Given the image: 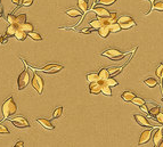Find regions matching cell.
I'll use <instances>...</instances> for the list:
<instances>
[{"instance_id": "1", "label": "cell", "mask_w": 163, "mask_h": 147, "mask_svg": "<svg viewBox=\"0 0 163 147\" xmlns=\"http://www.w3.org/2000/svg\"><path fill=\"white\" fill-rule=\"evenodd\" d=\"M17 111V105H16V103H15L14 98L13 97H9L8 99H6L1 106V113H2V119L4 120H7L8 118L13 114H15Z\"/></svg>"}, {"instance_id": "2", "label": "cell", "mask_w": 163, "mask_h": 147, "mask_svg": "<svg viewBox=\"0 0 163 147\" xmlns=\"http://www.w3.org/2000/svg\"><path fill=\"white\" fill-rule=\"evenodd\" d=\"M29 82H30V72L26 67H24V70L20 75H18L17 79V89L18 90H23L28 87Z\"/></svg>"}, {"instance_id": "3", "label": "cell", "mask_w": 163, "mask_h": 147, "mask_svg": "<svg viewBox=\"0 0 163 147\" xmlns=\"http://www.w3.org/2000/svg\"><path fill=\"white\" fill-rule=\"evenodd\" d=\"M100 55L107 57V58H110V60H122V58H124L127 54L122 53V51L117 50V49L111 48V49L105 50V51H103Z\"/></svg>"}, {"instance_id": "4", "label": "cell", "mask_w": 163, "mask_h": 147, "mask_svg": "<svg viewBox=\"0 0 163 147\" xmlns=\"http://www.w3.org/2000/svg\"><path fill=\"white\" fill-rule=\"evenodd\" d=\"M7 120H9L16 128L23 129V128H30V123L26 120V118L24 116H16V118H8Z\"/></svg>"}, {"instance_id": "5", "label": "cell", "mask_w": 163, "mask_h": 147, "mask_svg": "<svg viewBox=\"0 0 163 147\" xmlns=\"http://www.w3.org/2000/svg\"><path fill=\"white\" fill-rule=\"evenodd\" d=\"M32 87L34 88V90L38 91V94H42L43 91V86H45V82H43V79L40 77L38 73L33 74V79H32Z\"/></svg>"}, {"instance_id": "6", "label": "cell", "mask_w": 163, "mask_h": 147, "mask_svg": "<svg viewBox=\"0 0 163 147\" xmlns=\"http://www.w3.org/2000/svg\"><path fill=\"white\" fill-rule=\"evenodd\" d=\"M64 69L63 65H59V64H47L45 66H42L40 69V71H42L45 73L47 74H55V73H58L59 71H62Z\"/></svg>"}, {"instance_id": "7", "label": "cell", "mask_w": 163, "mask_h": 147, "mask_svg": "<svg viewBox=\"0 0 163 147\" xmlns=\"http://www.w3.org/2000/svg\"><path fill=\"white\" fill-rule=\"evenodd\" d=\"M104 83V80H98L95 82H90L89 84V92L92 95H98L102 92V86Z\"/></svg>"}, {"instance_id": "8", "label": "cell", "mask_w": 163, "mask_h": 147, "mask_svg": "<svg viewBox=\"0 0 163 147\" xmlns=\"http://www.w3.org/2000/svg\"><path fill=\"white\" fill-rule=\"evenodd\" d=\"M153 141H154V145L156 147L161 146L163 143V131L162 128L159 127L157 129L154 130V133H153Z\"/></svg>"}, {"instance_id": "9", "label": "cell", "mask_w": 163, "mask_h": 147, "mask_svg": "<svg viewBox=\"0 0 163 147\" xmlns=\"http://www.w3.org/2000/svg\"><path fill=\"white\" fill-rule=\"evenodd\" d=\"M152 135H153V130L152 129H148V130L143 131L142 135H140V138H139L138 145H143V144L148 143L149 140H151V138H152Z\"/></svg>"}, {"instance_id": "10", "label": "cell", "mask_w": 163, "mask_h": 147, "mask_svg": "<svg viewBox=\"0 0 163 147\" xmlns=\"http://www.w3.org/2000/svg\"><path fill=\"white\" fill-rule=\"evenodd\" d=\"M92 11L96 15H98V17H108L110 16V11H107L106 8L100 7V6H94L92 7Z\"/></svg>"}, {"instance_id": "11", "label": "cell", "mask_w": 163, "mask_h": 147, "mask_svg": "<svg viewBox=\"0 0 163 147\" xmlns=\"http://www.w3.org/2000/svg\"><path fill=\"white\" fill-rule=\"evenodd\" d=\"M134 118H135L136 122L138 123L140 127H147V128H152L151 123L148 122L147 118H145V116L140 115V114H135V115H134Z\"/></svg>"}, {"instance_id": "12", "label": "cell", "mask_w": 163, "mask_h": 147, "mask_svg": "<svg viewBox=\"0 0 163 147\" xmlns=\"http://www.w3.org/2000/svg\"><path fill=\"white\" fill-rule=\"evenodd\" d=\"M37 122L47 130H54V128H55V127L51 124V122H50L49 120L43 119V118H38V119H37Z\"/></svg>"}, {"instance_id": "13", "label": "cell", "mask_w": 163, "mask_h": 147, "mask_svg": "<svg viewBox=\"0 0 163 147\" xmlns=\"http://www.w3.org/2000/svg\"><path fill=\"white\" fill-rule=\"evenodd\" d=\"M136 97V94L134 92V91H130V90H128V91H124L123 94L121 95V99L123 100V102L126 103H131L132 102V99Z\"/></svg>"}, {"instance_id": "14", "label": "cell", "mask_w": 163, "mask_h": 147, "mask_svg": "<svg viewBox=\"0 0 163 147\" xmlns=\"http://www.w3.org/2000/svg\"><path fill=\"white\" fill-rule=\"evenodd\" d=\"M97 31H98V34H99L102 38H107L108 34L111 33L110 25H103V26H100Z\"/></svg>"}, {"instance_id": "15", "label": "cell", "mask_w": 163, "mask_h": 147, "mask_svg": "<svg viewBox=\"0 0 163 147\" xmlns=\"http://www.w3.org/2000/svg\"><path fill=\"white\" fill-rule=\"evenodd\" d=\"M26 37H28V33L18 26L17 30H16V33H15V38L17 39V40H20V41H24L25 39H26Z\"/></svg>"}, {"instance_id": "16", "label": "cell", "mask_w": 163, "mask_h": 147, "mask_svg": "<svg viewBox=\"0 0 163 147\" xmlns=\"http://www.w3.org/2000/svg\"><path fill=\"white\" fill-rule=\"evenodd\" d=\"M77 2H78V7L80 8V11L83 14H86L88 11V1L87 0H77Z\"/></svg>"}, {"instance_id": "17", "label": "cell", "mask_w": 163, "mask_h": 147, "mask_svg": "<svg viewBox=\"0 0 163 147\" xmlns=\"http://www.w3.org/2000/svg\"><path fill=\"white\" fill-rule=\"evenodd\" d=\"M17 28H18L17 25L9 24V26H8L7 30H6V35H7L8 38H9V37H15V33H16Z\"/></svg>"}, {"instance_id": "18", "label": "cell", "mask_w": 163, "mask_h": 147, "mask_svg": "<svg viewBox=\"0 0 163 147\" xmlns=\"http://www.w3.org/2000/svg\"><path fill=\"white\" fill-rule=\"evenodd\" d=\"M155 74H156V77H157L160 80H161V91L163 92V86H162V80H163V64H160L159 67H157V69H156V71H155Z\"/></svg>"}, {"instance_id": "19", "label": "cell", "mask_w": 163, "mask_h": 147, "mask_svg": "<svg viewBox=\"0 0 163 147\" xmlns=\"http://www.w3.org/2000/svg\"><path fill=\"white\" fill-rule=\"evenodd\" d=\"M66 15H68L70 17H78L80 15L82 14L81 11H79V9H75V8H71V9H68V11H65Z\"/></svg>"}, {"instance_id": "20", "label": "cell", "mask_w": 163, "mask_h": 147, "mask_svg": "<svg viewBox=\"0 0 163 147\" xmlns=\"http://www.w3.org/2000/svg\"><path fill=\"white\" fill-rule=\"evenodd\" d=\"M136 22L134 21V20H130V21H127V22H124V23H121L120 26L122 30H128V29H131L134 28V26H136Z\"/></svg>"}, {"instance_id": "21", "label": "cell", "mask_w": 163, "mask_h": 147, "mask_svg": "<svg viewBox=\"0 0 163 147\" xmlns=\"http://www.w3.org/2000/svg\"><path fill=\"white\" fill-rule=\"evenodd\" d=\"M98 75H99V80H104V81L111 77V74L107 69H102V70L98 72Z\"/></svg>"}, {"instance_id": "22", "label": "cell", "mask_w": 163, "mask_h": 147, "mask_svg": "<svg viewBox=\"0 0 163 147\" xmlns=\"http://www.w3.org/2000/svg\"><path fill=\"white\" fill-rule=\"evenodd\" d=\"M102 94H104L105 96H108V97L112 96V90H111V87L106 83V82H105V81H104L103 86H102Z\"/></svg>"}, {"instance_id": "23", "label": "cell", "mask_w": 163, "mask_h": 147, "mask_svg": "<svg viewBox=\"0 0 163 147\" xmlns=\"http://www.w3.org/2000/svg\"><path fill=\"white\" fill-rule=\"evenodd\" d=\"M144 83L149 88H155L156 86H157V81H156V79H154V78H148V79H146V80L144 81Z\"/></svg>"}, {"instance_id": "24", "label": "cell", "mask_w": 163, "mask_h": 147, "mask_svg": "<svg viewBox=\"0 0 163 147\" xmlns=\"http://www.w3.org/2000/svg\"><path fill=\"white\" fill-rule=\"evenodd\" d=\"M26 22V15L25 14H21V15H17L16 16V22H15V25L17 26H21L23 23Z\"/></svg>"}, {"instance_id": "25", "label": "cell", "mask_w": 163, "mask_h": 147, "mask_svg": "<svg viewBox=\"0 0 163 147\" xmlns=\"http://www.w3.org/2000/svg\"><path fill=\"white\" fill-rule=\"evenodd\" d=\"M28 37H30V38H31L32 40H34V41H41V40H42V37H41L39 33H37V32H34V31L29 32Z\"/></svg>"}, {"instance_id": "26", "label": "cell", "mask_w": 163, "mask_h": 147, "mask_svg": "<svg viewBox=\"0 0 163 147\" xmlns=\"http://www.w3.org/2000/svg\"><path fill=\"white\" fill-rule=\"evenodd\" d=\"M88 82H95V81H98L99 80V75L98 73H88L86 75Z\"/></svg>"}, {"instance_id": "27", "label": "cell", "mask_w": 163, "mask_h": 147, "mask_svg": "<svg viewBox=\"0 0 163 147\" xmlns=\"http://www.w3.org/2000/svg\"><path fill=\"white\" fill-rule=\"evenodd\" d=\"M62 114H63V107L59 106V107L55 109V111L53 112V119H59V118H62Z\"/></svg>"}, {"instance_id": "28", "label": "cell", "mask_w": 163, "mask_h": 147, "mask_svg": "<svg viewBox=\"0 0 163 147\" xmlns=\"http://www.w3.org/2000/svg\"><path fill=\"white\" fill-rule=\"evenodd\" d=\"M20 28L22 29V30H24L26 33H29V32L33 31V25L31 24V23H28V22H25V23H23V24L20 26Z\"/></svg>"}, {"instance_id": "29", "label": "cell", "mask_w": 163, "mask_h": 147, "mask_svg": "<svg viewBox=\"0 0 163 147\" xmlns=\"http://www.w3.org/2000/svg\"><path fill=\"white\" fill-rule=\"evenodd\" d=\"M163 11V2H162V1H159V2H156V4L153 5L152 8H151V11ZM151 11H149V13H151ZM149 13H147V15H148Z\"/></svg>"}, {"instance_id": "30", "label": "cell", "mask_w": 163, "mask_h": 147, "mask_svg": "<svg viewBox=\"0 0 163 147\" xmlns=\"http://www.w3.org/2000/svg\"><path fill=\"white\" fill-rule=\"evenodd\" d=\"M110 30H111V32H120L122 29H121L120 24H119L117 21V22H113V23L110 25Z\"/></svg>"}, {"instance_id": "31", "label": "cell", "mask_w": 163, "mask_h": 147, "mask_svg": "<svg viewBox=\"0 0 163 147\" xmlns=\"http://www.w3.org/2000/svg\"><path fill=\"white\" fill-rule=\"evenodd\" d=\"M132 104H135V105H137V106H139V107H140V106L142 105H144V104H145V100H144V99H143V98H140V97H137V96H136L135 98H134V99H132Z\"/></svg>"}, {"instance_id": "32", "label": "cell", "mask_w": 163, "mask_h": 147, "mask_svg": "<svg viewBox=\"0 0 163 147\" xmlns=\"http://www.w3.org/2000/svg\"><path fill=\"white\" fill-rule=\"evenodd\" d=\"M105 82H106V83L108 84L111 88H112V87H117V84H119V82H117L115 79H113L112 77H110L108 79H106V80H105Z\"/></svg>"}, {"instance_id": "33", "label": "cell", "mask_w": 163, "mask_h": 147, "mask_svg": "<svg viewBox=\"0 0 163 147\" xmlns=\"http://www.w3.org/2000/svg\"><path fill=\"white\" fill-rule=\"evenodd\" d=\"M148 111H149V112H148L149 115H151V116H155L157 113H160V107H159V106H154V107H151Z\"/></svg>"}, {"instance_id": "34", "label": "cell", "mask_w": 163, "mask_h": 147, "mask_svg": "<svg viewBox=\"0 0 163 147\" xmlns=\"http://www.w3.org/2000/svg\"><path fill=\"white\" fill-rule=\"evenodd\" d=\"M117 1V0H98V2L100 5H104V6H111V5H113Z\"/></svg>"}, {"instance_id": "35", "label": "cell", "mask_w": 163, "mask_h": 147, "mask_svg": "<svg viewBox=\"0 0 163 147\" xmlns=\"http://www.w3.org/2000/svg\"><path fill=\"white\" fill-rule=\"evenodd\" d=\"M6 20H7V22L9 24H15V22H16V16H15L14 14H8Z\"/></svg>"}, {"instance_id": "36", "label": "cell", "mask_w": 163, "mask_h": 147, "mask_svg": "<svg viewBox=\"0 0 163 147\" xmlns=\"http://www.w3.org/2000/svg\"><path fill=\"white\" fill-rule=\"evenodd\" d=\"M94 31H95V29L91 28V26H89V28H87V29H82L80 32L83 33V34H90V33H92Z\"/></svg>"}, {"instance_id": "37", "label": "cell", "mask_w": 163, "mask_h": 147, "mask_svg": "<svg viewBox=\"0 0 163 147\" xmlns=\"http://www.w3.org/2000/svg\"><path fill=\"white\" fill-rule=\"evenodd\" d=\"M154 119H155L156 121H157V122L160 123V124H162V126H163V113H161V112L157 113Z\"/></svg>"}, {"instance_id": "38", "label": "cell", "mask_w": 163, "mask_h": 147, "mask_svg": "<svg viewBox=\"0 0 163 147\" xmlns=\"http://www.w3.org/2000/svg\"><path fill=\"white\" fill-rule=\"evenodd\" d=\"M0 133H9V130L7 129V127L0 123Z\"/></svg>"}, {"instance_id": "39", "label": "cell", "mask_w": 163, "mask_h": 147, "mask_svg": "<svg viewBox=\"0 0 163 147\" xmlns=\"http://www.w3.org/2000/svg\"><path fill=\"white\" fill-rule=\"evenodd\" d=\"M33 1H34V0H23V1H22V6L29 7V6H31V5L33 4Z\"/></svg>"}, {"instance_id": "40", "label": "cell", "mask_w": 163, "mask_h": 147, "mask_svg": "<svg viewBox=\"0 0 163 147\" xmlns=\"http://www.w3.org/2000/svg\"><path fill=\"white\" fill-rule=\"evenodd\" d=\"M7 40H8V37L6 34L0 37V43H1V45H5V43L7 42Z\"/></svg>"}, {"instance_id": "41", "label": "cell", "mask_w": 163, "mask_h": 147, "mask_svg": "<svg viewBox=\"0 0 163 147\" xmlns=\"http://www.w3.org/2000/svg\"><path fill=\"white\" fill-rule=\"evenodd\" d=\"M140 109H142V111H144V112L145 113H147V114H148V109H147V106H146V104H144V105H142L140 106Z\"/></svg>"}, {"instance_id": "42", "label": "cell", "mask_w": 163, "mask_h": 147, "mask_svg": "<svg viewBox=\"0 0 163 147\" xmlns=\"http://www.w3.org/2000/svg\"><path fill=\"white\" fill-rule=\"evenodd\" d=\"M108 17L111 20H113V21H117V13H110V16Z\"/></svg>"}, {"instance_id": "43", "label": "cell", "mask_w": 163, "mask_h": 147, "mask_svg": "<svg viewBox=\"0 0 163 147\" xmlns=\"http://www.w3.org/2000/svg\"><path fill=\"white\" fill-rule=\"evenodd\" d=\"M15 147H24V143L23 141H17L15 144Z\"/></svg>"}, {"instance_id": "44", "label": "cell", "mask_w": 163, "mask_h": 147, "mask_svg": "<svg viewBox=\"0 0 163 147\" xmlns=\"http://www.w3.org/2000/svg\"><path fill=\"white\" fill-rule=\"evenodd\" d=\"M11 2L16 5V7H17V9H18V6H20V0H11Z\"/></svg>"}, {"instance_id": "45", "label": "cell", "mask_w": 163, "mask_h": 147, "mask_svg": "<svg viewBox=\"0 0 163 147\" xmlns=\"http://www.w3.org/2000/svg\"><path fill=\"white\" fill-rule=\"evenodd\" d=\"M96 2H97V0H94V5H92V7H94V6L96 5Z\"/></svg>"}, {"instance_id": "46", "label": "cell", "mask_w": 163, "mask_h": 147, "mask_svg": "<svg viewBox=\"0 0 163 147\" xmlns=\"http://www.w3.org/2000/svg\"><path fill=\"white\" fill-rule=\"evenodd\" d=\"M148 1H149V2H151V5H152V6H153V1H154V0H148Z\"/></svg>"}, {"instance_id": "47", "label": "cell", "mask_w": 163, "mask_h": 147, "mask_svg": "<svg viewBox=\"0 0 163 147\" xmlns=\"http://www.w3.org/2000/svg\"><path fill=\"white\" fill-rule=\"evenodd\" d=\"M1 16H2V11H0V17H1Z\"/></svg>"}, {"instance_id": "48", "label": "cell", "mask_w": 163, "mask_h": 147, "mask_svg": "<svg viewBox=\"0 0 163 147\" xmlns=\"http://www.w3.org/2000/svg\"><path fill=\"white\" fill-rule=\"evenodd\" d=\"M0 6H1V0H0Z\"/></svg>"}, {"instance_id": "49", "label": "cell", "mask_w": 163, "mask_h": 147, "mask_svg": "<svg viewBox=\"0 0 163 147\" xmlns=\"http://www.w3.org/2000/svg\"><path fill=\"white\" fill-rule=\"evenodd\" d=\"M162 102H163V98H162Z\"/></svg>"}]
</instances>
